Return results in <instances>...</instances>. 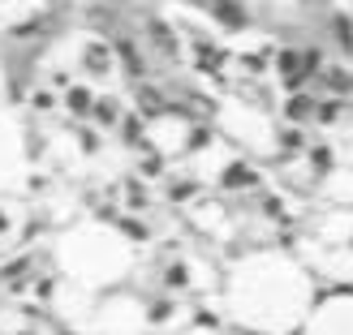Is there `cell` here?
<instances>
[{"label": "cell", "instance_id": "6da1fadb", "mask_svg": "<svg viewBox=\"0 0 353 335\" xmlns=\"http://www.w3.org/2000/svg\"><path fill=\"white\" fill-rule=\"evenodd\" d=\"M310 279L289 258L276 254L245 258V267H237V279L228 288L233 314L259 331H293L310 310Z\"/></svg>", "mask_w": 353, "mask_h": 335}, {"label": "cell", "instance_id": "7a4b0ae2", "mask_svg": "<svg viewBox=\"0 0 353 335\" xmlns=\"http://www.w3.org/2000/svg\"><path fill=\"white\" fill-rule=\"evenodd\" d=\"M302 335H353V292H332L327 301L306 310Z\"/></svg>", "mask_w": 353, "mask_h": 335}]
</instances>
